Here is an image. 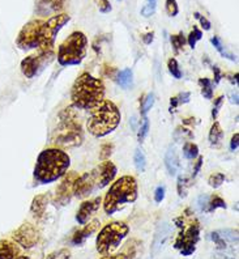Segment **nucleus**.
<instances>
[{"instance_id": "1", "label": "nucleus", "mask_w": 239, "mask_h": 259, "mask_svg": "<svg viewBox=\"0 0 239 259\" xmlns=\"http://www.w3.org/2000/svg\"><path fill=\"white\" fill-rule=\"evenodd\" d=\"M71 158L59 148L44 149L39 153L34 166V180L38 184L47 185L60 180L68 171Z\"/></svg>"}, {"instance_id": "2", "label": "nucleus", "mask_w": 239, "mask_h": 259, "mask_svg": "<svg viewBox=\"0 0 239 259\" xmlns=\"http://www.w3.org/2000/svg\"><path fill=\"white\" fill-rule=\"evenodd\" d=\"M71 100L75 108L91 110L105 100V85L89 72H82L71 89Z\"/></svg>"}, {"instance_id": "3", "label": "nucleus", "mask_w": 239, "mask_h": 259, "mask_svg": "<svg viewBox=\"0 0 239 259\" xmlns=\"http://www.w3.org/2000/svg\"><path fill=\"white\" fill-rule=\"evenodd\" d=\"M117 166L114 165V162L105 160L90 171L79 176L73 187V195L80 199L88 198L95 190L104 189L110 184L117 176Z\"/></svg>"}, {"instance_id": "4", "label": "nucleus", "mask_w": 239, "mask_h": 259, "mask_svg": "<svg viewBox=\"0 0 239 259\" xmlns=\"http://www.w3.org/2000/svg\"><path fill=\"white\" fill-rule=\"evenodd\" d=\"M120 123V111L113 101L104 100L90 110L86 128L95 138H104L117 128Z\"/></svg>"}, {"instance_id": "5", "label": "nucleus", "mask_w": 239, "mask_h": 259, "mask_svg": "<svg viewBox=\"0 0 239 259\" xmlns=\"http://www.w3.org/2000/svg\"><path fill=\"white\" fill-rule=\"evenodd\" d=\"M137 199V182L132 176H123L111 185L104 199V209L107 215L124 208V205Z\"/></svg>"}, {"instance_id": "6", "label": "nucleus", "mask_w": 239, "mask_h": 259, "mask_svg": "<svg viewBox=\"0 0 239 259\" xmlns=\"http://www.w3.org/2000/svg\"><path fill=\"white\" fill-rule=\"evenodd\" d=\"M86 39L82 32H73L64 39L58 49V62L60 66H77L86 55Z\"/></svg>"}, {"instance_id": "7", "label": "nucleus", "mask_w": 239, "mask_h": 259, "mask_svg": "<svg viewBox=\"0 0 239 259\" xmlns=\"http://www.w3.org/2000/svg\"><path fill=\"white\" fill-rule=\"evenodd\" d=\"M129 227L126 223H109L102 228L95 240L97 251L102 255H110L119 247L120 242L128 236Z\"/></svg>"}, {"instance_id": "8", "label": "nucleus", "mask_w": 239, "mask_h": 259, "mask_svg": "<svg viewBox=\"0 0 239 259\" xmlns=\"http://www.w3.org/2000/svg\"><path fill=\"white\" fill-rule=\"evenodd\" d=\"M60 117H62V124L59 127V134H58L57 139L54 142L64 147L80 146L82 143L81 124L76 119L72 108H67L60 114Z\"/></svg>"}, {"instance_id": "9", "label": "nucleus", "mask_w": 239, "mask_h": 259, "mask_svg": "<svg viewBox=\"0 0 239 259\" xmlns=\"http://www.w3.org/2000/svg\"><path fill=\"white\" fill-rule=\"evenodd\" d=\"M175 225L180 229L176 236L174 247L180 251L183 256L191 255L196 250V243L200 240V224L198 220L189 223L188 227H184V219L178 218L174 220Z\"/></svg>"}, {"instance_id": "10", "label": "nucleus", "mask_w": 239, "mask_h": 259, "mask_svg": "<svg viewBox=\"0 0 239 259\" xmlns=\"http://www.w3.org/2000/svg\"><path fill=\"white\" fill-rule=\"evenodd\" d=\"M69 20H71L69 15L60 13V15H55V16L50 17L47 21H43L41 28V45H39L38 50L41 53L53 51L58 33L60 32V29L63 28Z\"/></svg>"}, {"instance_id": "11", "label": "nucleus", "mask_w": 239, "mask_h": 259, "mask_svg": "<svg viewBox=\"0 0 239 259\" xmlns=\"http://www.w3.org/2000/svg\"><path fill=\"white\" fill-rule=\"evenodd\" d=\"M42 24H43V20H32L22 26L16 38V45L21 50L39 49Z\"/></svg>"}, {"instance_id": "12", "label": "nucleus", "mask_w": 239, "mask_h": 259, "mask_svg": "<svg viewBox=\"0 0 239 259\" xmlns=\"http://www.w3.org/2000/svg\"><path fill=\"white\" fill-rule=\"evenodd\" d=\"M54 57L53 51L49 53H41L38 51V54L29 55L25 59H22L21 62V72L28 77V79H33L35 75L41 72L44 68V64L49 63Z\"/></svg>"}, {"instance_id": "13", "label": "nucleus", "mask_w": 239, "mask_h": 259, "mask_svg": "<svg viewBox=\"0 0 239 259\" xmlns=\"http://www.w3.org/2000/svg\"><path fill=\"white\" fill-rule=\"evenodd\" d=\"M63 180L57 187V195H55V203L58 205H67L73 196V187H75L76 181L79 178V174L76 171H68L63 176Z\"/></svg>"}, {"instance_id": "14", "label": "nucleus", "mask_w": 239, "mask_h": 259, "mask_svg": "<svg viewBox=\"0 0 239 259\" xmlns=\"http://www.w3.org/2000/svg\"><path fill=\"white\" fill-rule=\"evenodd\" d=\"M13 238L22 247L30 249L34 245H37L38 240H39V234H38L37 228L34 225L30 224V223H25L13 233Z\"/></svg>"}, {"instance_id": "15", "label": "nucleus", "mask_w": 239, "mask_h": 259, "mask_svg": "<svg viewBox=\"0 0 239 259\" xmlns=\"http://www.w3.org/2000/svg\"><path fill=\"white\" fill-rule=\"evenodd\" d=\"M102 203V198L101 196H97L94 199L90 200H85V202H82L81 205H80V208L77 209V213H76V220L79 224L85 225L86 223L90 220V218L94 215L95 212L100 209Z\"/></svg>"}, {"instance_id": "16", "label": "nucleus", "mask_w": 239, "mask_h": 259, "mask_svg": "<svg viewBox=\"0 0 239 259\" xmlns=\"http://www.w3.org/2000/svg\"><path fill=\"white\" fill-rule=\"evenodd\" d=\"M67 0H37V12L41 16L58 13L66 7Z\"/></svg>"}, {"instance_id": "17", "label": "nucleus", "mask_w": 239, "mask_h": 259, "mask_svg": "<svg viewBox=\"0 0 239 259\" xmlns=\"http://www.w3.org/2000/svg\"><path fill=\"white\" fill-rule=\"evenodd\" d=\"M98 228H100V222H98V220H93V222H90L89 224L86 223L85 227L73 234L71 243L75 245V246H80V245H82V243L85 242V241L90 237L91 234L95 233V232L98 231Z\"/></svg>"}, {"instance_id": "18", "label": "nucleus", "mask_w": 239, "mask_h": 259, "mask_svg": "<svg viewBox=\"0 0 239 259\" xmlns=\"http://www.w3.org/2000/svg\"><path fill=\"white\" fill-rule=\"evenodd\" d=\"M49 202H50V195L49 194H41L37 195L33 199L30 205V212L35 220H42L46 215V208H47Z\"/></svg>"}, {"instance_id": "19", "label": "nucleus", "mask_w": 239, "mask_h": 259, "mask_svg": "<svg viewBox=\"0 0 239 259\" xmlns=\"http://www.w3.org/2000/svg\"><path fill=\"white\" fill-rule=\"evenodd\" d=\"M170 232H171L170 227H169L166 223H164V224L158 228L157 233H156V237H154V242L153 245H152V253H153L154 255H157L161 250L164 249L167 240H169V237H170Z\"/></svg>"}, {"instance_id": "20", "label": "nucleus", "mask_w": 239, "mask_h": 259, "mask_svg": "<svg viewBox=\"0 0 239 259\" xmlns=\"http://www.w3.org/2000/svg\"><path fill=\"white\" fill-rule=\"evenodd\" d=\"M20 253L16 243L10 240H0V259H15Z\"/></svg>"}, {"instance_id": "21", "label": "nucleus", "mask_w": 239, "mask_h": 259, "mask_svg": "<svg viewBox=\"0 0 239 259\" xmlns=\"http://www.w3.org/2000/svg\"><path fill=\"white\" fill-rule=\"evenodd\" d=\"M165 164H166L167 171L170 176H175L179 170L180 162H179V157H178V153H176L175 148L170 147L169 151L166 152V156H165Z\"/></svg>"}, {"instance_id": "22", "label": "nucleus", "mask_w": 239, "mask_h": 259, "mask_svg": "<svg viewBox=\"0 0 239 259\" xmlns=\"http://www.w3.org/2000/svg\"><path fill=\"white\" fill-rule=\"evenodd\" d=\"M223 131L221 128V124L218 122H214L211 127V131H209V142H211L212 146L218 147L220 146L221 140H222Z\"/></svg>"}, {"instance_id": "23", "label": "nucleus", "mask_w": 239, "mask_h": 259, "mask_svg": "<svg viewBox=\"0 0 239 259\" xmlns=\"http://www.w3.org/2000/svg\"><path fill=\"white\" fill-rule=\"evenodd\" d=\"M117 81L122 88H128L132 84V71L129 70V68L120 71L117 77Z\"/></svg>"}, {"instance_id": "24", "label": "nucleus", "mask_w": 239, "mask_h": 259, "mask_svg": "<svg viewBox=\"0 0 239 259\" xmlns=\"http://www.w3.org/2000/svg\"><path fill=\"white\" fill-rule=\"evenodd\" d=\"M211 42H212V45H213L214 48H216V50H217L218 53H220V54L222 55L223 58H227V59H230V60H236V57H234V55L231 54V53H229V51L225 50L222 42H221V39L217 37V35H214V37H212Z\"/></svg>"}, {"instance_id": "25", "label": "nucleus", "mask_w": 239, "mask_h": 259, "mask_svg": "<svg viewBox=\"0 0 239 259\" xmlns=\"http://www.w3.org/2000/svg\"><path fill=\"white\" fill-rule=\"evenodd\" d=\"M199 84L202 87V95L204 96V98L207 100H211L213 97V85H212V81L207 77H202L199 80Z\"/></svg>"}, {"instance_id": "26", "label": "nucleus", "mask_w": 239, "mask_h": 259, "mask_svg": "<svg viewBox=\"0 0 239 259\" xmlns=\"http://www.w3.org/2000/svg\"><path fill=\"white\" fill-rule=\"evenodd\" d=\"M217 208H226V203H225V200H223L221 196L213 195L212 198H209L207 212H213Z\"/></svg>"}, {"instance_id": "27", "label": "nucleus", "mask_w": 239, "mask_h": 259, "mask_svg": "<svg viewBox=\"0 0 239 259\" xmlns=\"http://www.w3.org/2000/svg\"><path fill=\"white\" fill-rule=\"evenodd\" d=\"M133 161H135V166L138 171L145 170V165H147V158H145L144 152L141 149H136L135 156H133Z\"/></svg>"}, {"instance_id": "28", "label": "nucleus", "mask_w": 239, "mask_h": 259, "mask_svg": "<svg viewBox=\"0 0 239 259\" xmlns=\"http://www.w3.org/2000/svg\"><path fill=\"white\" fill-rule=\"evenodd\" d=\"M183 155L184 157L188 158V160H192V158H196L199 156V147L194 143H186L183 146Z\"/></svg>"}, {"instance_id": "29", "label": "nucleus", "mask_w": 239, "mask_h": 259, "mask_svg": "<svg viewBox=\"0 0 239 259\" xmlns=\"http://www.w3.org/2000/svg\"><path fill=\"white\" fill-rule=\"evenodd\" d=\"M184 44H186V37L183 35V33L171 35V45H173V49L176 54H178V53L182 50L183 46H184Z\"/></svg>"}, {"instance_id": "30", "label": "nucleus", "mask_w": 239, "mask_h": 259, "mask_svg": "<svg viewBox=\"0 0 239 259\" xmlns=\"http://www.w3.org/2000/svg\"><path fill=\"white\" fill-rule=\"evenodd\" d=\"M167 68H169V72L173 75V77L175 79H182V71L179 68V64L176 62V59L174 58H170V59L167 60Z\"/></svg>"}, {"instance_id": "31", "label": "nucleus", "mask_w": 239, "mask_h": 259, "mask_svg": "<svg viewBox=\"0 0 239 259\" xmlns=\"http://www.w3.org/2000/svg\"><path fill=\"white\" fill-rule=\"evenodd\" d=\"M203 38V32L200 30V29L198 28V26H194V29L191 30V33H189L188 38H187V41H188V45L191 46L192 49L195 48L196 46V42L200 41Z\"/></svg>"}, {"instance_id": "32", "label": "nucleus", "mask_w": 239, "mask_h": 259, "mask_svg": "<svg viewBox=\"0 0 239 259\" xmlns=\"http://www.w3.org/2000/svg\"><path fill=\"white\" fill-rule=\"evenodd\" d=\"M148 4L141 8V15L144 17H151L154 15L156 7H157V0H147Z\"/></svg>"}, {"instance_id": "33", "label": "nucleus", "mask_w": 239, "mask_h": 259, "mask_svg": "<svg viewBox=\"0 0 239 259\" xmlns=\"http://www.w3.org/2000/svg\"><path fill=\"white\" fill-rule=\"evenodd\" d=\"M148 133H149V119H148V117L145 115L144 120H142L141 127H140V130H138V134H137L138 142H140V143L144 142V139L147 138Z\"/></svg>"}, {"instance_id": "34", "label": "nucleus", "mask_w": 239, "mask_h": 259, "mask_svg": "<svg viewBox=\"0 0 239 259\" xmlns=\"http://www.w3.org/2000/svg\"><path fill=\"white\" fill-rule=\"evenodd\" d=\"M208 182H209V185H211L213 189H217V187H220L221 185L225 182V176H223L222 173H214L209 177Z\"/></svg>"}, {"instance_id": "35", "label": "nucleus", "mask_w": 239, "mask_h": 259, "mask_svg": "<svg viewBox=\"0 0 239 259\" xmlns=\"http://www.w3.org/2000/svg\"><path fill=\"white\" fill-rule=\"evenodd\" d=\"M153 104H154V95L153 93H149V95L147 96V98L144 100V102H142L141 109H140L142 117H145V115H147V113L151 110L152 106H153Z\"/></svg>"}, {"instance_id": "36", "label": "nucleus", "mask_w": 239, "mask_h": 259, "mask_svg": "<svg viewBox=\"0 0 239 259\" xmlns=\"http://www.w3.org/2000/svg\"><path fill=\"white\" fill-rule=\"evenodd\" d=\"M166 12L170 17H175L179 12V7L176 4V0H166Z\"/></svg>"}, {"instance_id": "37", "label": "nucleus", "mask_w": 239, "mask_h": 259, "mask_svg": "<svg viewBox=\"0 0 239 259\" xmlns=\"http://www.w3.org/2000/svg\"><path fill=\"white\" fill-rule=\"evenodd\" d=\"M113 149H114V146L113 144H110V143H106V144H104V146L101 147V151H100V158H101L102 161L109 160V157H110L111 153H113Z\"/></svg>"}, {"instance_id": "38", "label": "nucleus", "mask_w": 239, "mask_h": 259, "mask_svg": "<svg viewBox=\"0 0 239 259\" xmlns=\"http://www.w3.org/2000/svg\"><path fill=\"white\" fill-rule=\"evenodd\" d=\"M71 258V251L68 249H60L51 253L47 259H69Z\"/></svg>"}, {"instance_id": "39", "label": "nucleus", "mask_w": 239, "mask_h": 259, "mask_svg": "<svg viewBox=\"0 0 239 259\" xmlns=\"http://www.w3.org/2000/svg\"><path fill=\"white\" fill-rule=\"evenodd\" d=\"M94 2L101 13H109L111 11V4L109 0H94Z\"/></svg>"}, {"instance_id": "40", "label": "nucleus", "mask_w": 239, "mask_h": 259, "mask_svg": "<svg viewBox=\"0 0 239 259\" xmlns=\"http://www.w3.org/2000/svg\"><path fill=\"white\" fill-rule=\"evenodd\" d=\"M211 240L213 241V242L216 243V245H217L218 247H220V249H226V247H227V243L225 242V241H223L222 238H221V236H220V234H218V232H212V233H211Z\"/></svg>"}, {"instance_id": "41", "label": "nucleus", "mask_w": 239, "mask_h": 259, "mask_svg": "<svg viewBox=\"0 0 239 259\" xmlns=\"http://www.w3.org/2000/svg\"><path fill=\"white\" fill-rule=\"evenodd\" d=\"M187 182H188V180H187L186 177H182L180 176L179 178H178V193H179V196H186V185Z\"/></svg>"}, {"instance_id": "42", "label": "nucleus", "mask_w": 239, "mask_h": 259, "mask_svg": "<svg viewBox=\"0 0 239 259\" xmlns=\"http://www.w3.org/2000/svg\"><path fill=\"white\" fill-rule=\"evenodd\" d=\"M222 102H223V96H218V97L216 98V101H214L213 110H212V117H213V119H216V118H217L220 108L222 106Z\"/></svg>"}, {"instance_id": "43", "label": "nucleus", "mask_w": 239, "mask_h": 259, "mask_svg": "<svg viewBox=\"0 0 239 259\" xmlns=\"http://www.w3.org/2000/svg\"><path fill=\"white\" fill-rule=\"evenodd\" d=\"M195 17L199 20V21H200V24H202V26L204 30H211V21H209V20L205 19V17L202 16V15H200L199 12H195Z\"/></svg>"}, {"instance_id": "44", "label": "nucleus", "mask_w": 239, "mask_h": 259, "mask_svg": "<svg viewBox=\"0 0 239 259\" xmlns=\"http://www.w3.org/2000/svg\"><path fill=\"white\" fill-rule=\"evenodd\" d=\"M208 203H209V196L208 195H202L200 198H199L198 205H199V208H200V211L207 212Z\"/></svg>"}, {"instance_id": "45", "label": "nucleus", "mask_w": 239, "mask_h": 259, "mask_svg": "<svg viewBox=\"0 0 239 259\" xmlns=\"http://www.w3.org/2000/svg\"><path fill=\"white\" fill-rule=\"evenodd\" d=\"M165 198V187L164 186H158L154 191V200L157 203H161Z\"/></svg>"}, {"instance_id": "46", "label": "nucleus", "mask_w": 239, "mask_h": 259, "mask_svg": "<svg viewBox=\"0 0 239 259\" xmlns=\"http://www.w3.org/2000/svg\"><path fill=\"white\" fill-rule=\"evenodd\" d=\"M189 97H191L189 92H183V93H179L178 96H175V100L176 102H178V105L187 104V102L189 101Z\"/></svg>"}, {"instance_id": "47", "label": "nucleus", "mask_w": 239, "mask_h": 259, "mask_svg": "<svg viewBox=\"0 0 239 259\" xmlns=\"http://www.w3.org/2000/svg\"><path fill=\"white\" fill-rule=\"evenodd\" d=\"M238 144H239V134L235 133L231 138V142H230V148L231 151H236L238 149Z\"/></svg>"}, {"instance_id": "48", "label": "nucleus", "mask_w": 239, "mask_h": 259, "mask_svg": "<svg viewBox=\"0 0 239 259\" xmlns=\"http://www.w3.org/2000/svg\"><path fill=\"white\" fill-rule=\"evenodd\" d=\"M203 160H204V158H203L202 156H200V157L198 158V161H196V165H195V166H194V173H192V177H196V176H198L199 170H200V167H202V165H203Z\"/></svg>"}, {"instance_id": "49", "label": "nucleus", "mask_w": 239, "mask_h": 259, "mask_svg": "<svg viewBox=\"0 0 239 259\" xmlns=\"http://www.w3.org/2000/svg\"><path fill=\"white\" fill-rule=\"evenodd\" d=\"M213 72H214V82L218 84L221 80V71L217 66H213Z\"/></svg>"}, {"instance_id": "50", "label": "nucleus", "mask_w": 239, "mask_h": 259, "mask_svg": "<svg viewBox=\"0 0 239 259\" xmlns=\"http://www.w3.org/2000/svg\"><path fill=\"white\" fill-rule=\"evenodd\" d=\"M101 259H128V256L126 255V254L123 253V254H117V255H105L102 256Z\"/></svg>"}, {"instance_id": "51", "label": "nucleus", "mask_w": 239, "mask_h": 259, "mask_svg": "<svg viewBox=\"0 0 239 259\" xmlns=\"http://www.w3.org/2000/svg\"><path fill=\"white\" fill-rule=\"evenodd\" d=\"M153 38H154L153 33H148V34L142 35V41H144L145 45H151L152 41H153Z\"/></svg>"}, {"instance_id": "52", "label": "nucleus", "mask_w": 239, "mask_h": 259, "mask_svg": "<svg viewBox=\"0 0 239 259\" xmlns=\"http://www.w3.org/2000/svg\"><path fill=\"white\" fill-rule=\"evenodd\" d=\"M230 101L233 102V104L238 105V95H236V93L234 95V93H233V95H231V100H230Z\"/></svg>"}, {"instance_id": "53", "label": "nucleus", "mask_w": 239, "mask_h": 259, "mask_svg": "<svg viewBox=\"0 0 239 259\" xmlns=\"http://www.w3.org/2000/svg\"><path fill=\"white\" fill-rule=\"evenodd\" d=\"M15 259H30V258H29V256H26V255H19V256H16Z\"/></svg>"}]
</instances>
